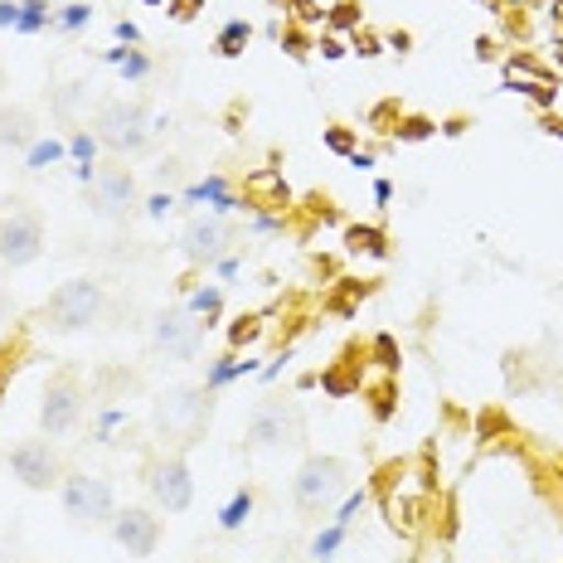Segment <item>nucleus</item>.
Wrapping results in <instances>:
<instances>
[{
  "label": "nucleus",
  "mask_w": 563,
  "mask_h": 563,
  "mask_svg": "<svg viewBox=\"0 0 563 563\" xmlns=\"http://www.w3.org/2000/svg\"><path fill=\"white\" fill-rule=\"evenodd\" d=\"M209 418H214V394L205 384H170V389L156 394L151 404V428H156L161 442L170 448H190L209 432Z\"/></svg>",
  "instance_id": "nucleus-1"
},
{
  "label": "nucleus",
  "mask_w": 563,
  "mask_h": 563,
  "mask_svg": "<svg viewBox=\"0 0 563 563\" xmlns=\"http://www.w3.org/2000/svg\"><path fill=\"white\" fill-rule=\"evenodd\" d=\"M102 307H108V291L98 277H68L49 291L40 321L49 335H84L102 321Z\"/></svg>",
  "instance_id": "nucleus-2"
},
{
  "label": "nucleus",
  "mask_w": 563,
  "mask_h": 563,
  "mask_svg": "<svg viewBox=\"0 0 563 563\" xmlns=\"http://www.w3.org/2000/svg\"><path fill=\"white\" fill-rule=\"evenodd\" d=\"M92 136L112 156H141L156 136V117L141 98H108L92 112Z\"/></svg>",
  "instance_id": "nucleus-3"
},
{
  "label": "nucleus",
  "mask_w": 563,
  "mask_h": 563,
  "mask_svg": "<svg viewBox=\"0 0 563 563\" xmlns=\"http://www.w3.org/2000/svg\"><path fill=\"white\" fill-rule=\"evenodd\" d=\"M345 490H350V462L345 456L311 452L307 462L297 466V476H291V506H297L301 515H321V510H331Z\"/></svg>",
  "instance_id": "nucleus-4"
},
{
  "label": "nucleus",
  "mask_w": 563,
  "mask_h": 563,
  "mask_svg": "<svg viewBox=\"0 0 563 563\" xmlns=\"http://www.w3.org/2000/svg\"><path fill=\"white\" fill-rule=\"evenodd\" d=\"M205 340H209V325L199 321L190 307H161L151 316V350L170 365H190V360L205 355Z\"/></svg>",
  "instance_id": "nucleus-5"
},
{
  "label": "nucleus",
  "mask_w": 563,
  "mask_h": 563,
  "mask_svg": "<svg viewBox=\"0 0 563 563\" xmlns=\"http://www.w3.org/2000/svg\"><path fill=\"white\" fill-rule=\"evenodd\" d=\"M141 486H146V496L166 515H185L195 506V476H190L185 452H156L141 466Z\"/></svg>",
  "instance_id": "nucleus-6"
},
{
  "label": "nucleus",
  "mask_w": 563,
  "mask_h": 563,
  "mask_svg": "<svg viewBox=\"0 0 563 563\" xmlns=\"http://www.w3.org/2000/svg\"><path fill=\"white\" fill-rule=\"evenodd\" d=\"M58 500H64V515L74 525H108L117 515V490H112V481L98 472H64Z\"/></svg>",
  "instance_id": "nucleus-7"
},
{
  "label": "nucleus",
  "mask_w": 563,
  "mask_h": 563,
  "mask_svg": "<svg viewBox=\"0 0 563 563\" xmlns=\"http://www.w3.org/2000/svg\"><path fill=\"white\" fill-rule=\"evenodd\" d=\"M307 422H301V408L287 404V398H267V404L253 408L249 418V448L253 452H282V448H297Z\"/></svg>",
  "instance_id": "nucleus-8"
},
{
  "label": "nucleus",
  "mask_w": 563,
  "mask_h": 563,
  "mask_svg": "<svg viewBox=\"0 0 563 563\" xmlns=\"http://www.w3.org/2000/svg\"><path fill=\"white\" fill-rule=\"evenodd\" d=\"M10 476L20 481L25 490H54L64 481V456H58L54 438H25L5 452Z\"/></svg>",
  "instance_id": "nucleus-9"
},
{
  "label": "nucleus",
  "mask_w": 563,
  "mask_h": 563,
  "mask_svg": "<svg viewBox=\"0 0 563 563\" xmlns=\"http://www.w3.org/2000/svg\"><path fill=\"white\" fill-rule=\"evenodd\" d=\"M84 408H88L84 384H78L74 374H54L40 394V432L44 438H68V432L84 422Z\"/></svg>",
  "instance_id": "nucleus-10"
},
{
  "label": "nucleus",
  "mask_w": 563,
  "mask_h": 563,
  "mask_svg": "<svg viewBox=\"0 0 563 563\" xmlns=\"http://www.w3.org/2000/svg\"><path fill=\"white\" fill-rule=\"evenodd\" d=\"M44 257V219L34 209H5L0 214V267H34Z\"/></svg>",
  "instance_id": "nucleus-11"
},
{
  "label": "nucleus",
  "mask_w": 563,
  "mask_h": 563,
  "mask_svg": "<svg viewBox=\"0 0 563 563\" xmlns=\"http://www.w3.org/2000/svg\"><path fill=\"white\" fill-rule=\"evenodd\" d=\"M136 205H141L136 175L126 166H98V175H92V185H88V209L92 214L108 219V224H122Z\"/></svg>",
  "instance_id": "nucleus-12"
},
{
  "label": "nucleus",
  "mask_w": 563,
  "mask_h": 563,
  "mask_svg": "<svg viewBox=\"0 0 563 563\" xmlns=\"http://www.w3.org/2000/svg\"><path fill=\"white\" fill-rule=\"evenodd\" d=\"M108 534L132 559H151L161 549V515L146 506H117V515L108 520Z\"/></svg>",
  "instance_id": "nucleus-13"
},
{
  "label": "nucleus",
  "mask_w": 563,
  "mask_h": 563,
  "mask_svg": "<svg viewBox=\"0 0 563 563\" xmlns=\"http://www.w3.org/2000/svg\"><path fill=\"white\" fill-rule=\"evenodd\" d=\"M233 219H219V214H199L185 224L180 233V253H185V263H195V267H214L219 257L229 253V243H233Z\"/></svg>",
  "instance_id": "nucleus-14"
},
{
  "label": "nucleus",
  "mask_w": 563,
  "mask_h": 563,
  "mask_svg": "<svg viewBox=\"0 0 563 563\" xmlns=\"http://www.w3.org/2000/svg\"><path fill=\"white\" fill-rule=\"evenodd\" d=\"M185 205H205L209 214H219V219H233L239 209H249L239 195H233V185L224 180V175H205V180H195L190 190H180Z\"/></svg>",
  "instance_id": "nucleus-15"
},
{
  "label": "nucleus",
  "mask_w": 563,
  "mask_h": 563,
  "mask_svg": "<svg viewBox=\"0 0 563 563\" xmlns=\"http://www.w3.org/2000/svg\"><path fill=\"white\" fill-rule=\"evenodd\" d=\"M34 141H40L34 112L20 108V102H5V108H0V151H30Z\"/></svg>",
  "instance_id": "nucleus-16"
},
{
  "label": "nucleus",
  "mask_w": 563,
  "mask_h": 563,
  "mask_svg": "<svg viewBox=\"0 0 563 563\" xmlns=\"http://www.w3.org/2000/svg\"><path fill=\"white\" fill-rule=\"evenodd\" d=\"M263 365L249 355H239V350H229V355H219V360H209L205 365V389L209 394H224L229 384H239V379H249V374H257Z\"/></svg>",
  "instance_id": "nucleus-17"
},
{
  "label": "nucleus",
  "mask_w": 563,
  "mask_h": 563,
  "mask_svg": "<svg viewBox=\"0 0 563 563\" xmlns=\"http://www.w3.org/2000/svg\"><path fill=\"white\" fill-rule=\"evenodd\" d=\"M345 249L350 253H365V257H389V233L384 229H374V224H350L345 229Z\"/></svg>",
  "instance_id": "nucleus-18"
},
{
  "label": "nucleus",
  "mask_w": 563,
  "mask_h": 563,
  "mask_svg": "<svg viewBox=\"0 0 563 563\" xmlns=\"http://www.w3.org/2000/svg\"><path fill=\"white\" fill-rule=\"evenodd\" d=\"M185 307H190L199 321H205L209 331H214L219 316H224V287H219V282H205V287H195V291H190V301H185Z\"/></svg>",
  "instance_id": "nucleus-19"
},
{
  "label": "nucleus",
  "mask_w": 563,
  "mask_h": 563,
  "mask_svg": "<svg viewBox=\"0 0 563 563\" xmlns=\"http://www.w3.org/2000/svg\"><path fill=\"white\" fill-rule=\"evenodd\" d=\"M58 161H68V141H64V136H40V141H34V146L25 151V170H30V175L49 170V166H58Z\"/></svg>",
  "instance_id": "nucleus-20"
},
{
  "label": "nucleus",
  "mask_w": 563,
  "mask_h": 563,
  "mask_svg": "<svg viewBox=\"0 0 563 563\" xmlns=\"http://www.w3.org/2000/svg\"><path fill=\"white\" fill-rule=\"evenodd\" d=\"M108 64L126 78V84H141V78H151V54L146 49H126V44H117V49H108Z\"/></svg>",
  "instance_id": "nucleus-21"
},
{
  "label": "nucleus",
  "mask_w": 563,
  "mask_h": 563,
  "mask_svg": "<svg viewBox=\"0 0 563 563\" xmlns=\"http://www.w3.org/2000/svg\"><path fill=\"white\" fill-rule=\"evenodd\" d=\"M249 40H253V25H249V20H224V30H219L214 34V54L219 58H239L243 49H249Z\"/></svg>",
  "instance_id": "nucleus-22"
},
{
  "label": "nucleus",
  "mask_w": 563,
  "mask_h": 563,
  "mask_svg": "<svg viewBox=\"0 0 563 563\" xmlns=\"http://www.w3.org/2000/svg\"><path fill=\"white\" fill-rule=\"evenodd\" d=\"M44 30H54V0H20L15 34H44Z\"/></svg>",
  "instance_id": "nucleus-23"
},
{
  "label": "nucleus",
  "mask_w": 563,
  "mask_h": 563,
  "mask_svg": "<svg viewBox=\"0 0 563 563\" xmlns=\"http://www.w3.org/2000/svg\"><path fill=\"white\" fill-rule=\"evenodd\" d=\"M249 515H253V490L243 486V490H233L229 496V506L219 510V530H243V525H249Z\"/></svg>",
  "instance_id": "nucleus-24"
},
{
  "label": "nucleus",
  "mask_w": 563,
  "mask_h": 563,
  "mask_svg": "<svg viewBox=\"0 0 563 563\" xmlns=\"http://www.w3.org/2000/svg\"><path fill=\"white\" fill-rule=\"evenodd\" d=\"M92 25V5L88 0H68V5H58L54 10V30H64V34H84Z\"/></svg>",
  "instance_id": "nucleus-25"
},
{
  "label": "nucleus",
  "mask_w": 563,
  "mask_h": 563,
  "mask_svg": "<svg viewBox=\"0 0 563 563\" xmlns=\"http://www.w3.org/2000/svg\"><path fill=\"white\" fill-rule=\"evenodd\" d=\"M345 534H350V530H345V525H335V520L325 525V530H316V539H311V559H316V563H331L340 549H345Z\"/></svg>",
  "instance_id": "nucleus-26"
},
{
  "label": "nucleus",
  "mask_w": 563,
  "mask_h": 563,
  "mask_svg": "<svg viewBox=\"0 0 563 563\" xmlns=\"http://www.w3.org/2000/svg\"><path fill=\"white\" fill-rule=\"evenodd\" d=\"M360 20H365V15H360L355 0H335V5L325 10V30H331V34H355Z\"/></svg>",
  "instance_id": "nucleus-27"
},
{
  "label": "nucleus",
  "mask_w": 563,
  "mask_h": 563,
  "mask_svg": "<svg viewBox=\"0 0 563 563\" xmlns=\"http://www.w3.org/2000/svg\"><path fill=\"white\" fill-rule=\"evenodd\" d=\"M64 141H68V161H88V166H98V151H102V146H98V136H92L88 126L68 132Z\"/></svg>",
  "instance_id": "nucleus-28"
},
{
  "label": "nucleus",
  "mask_w": 563,
  "mask_h": 563,
  "mask_svg": "<svg viewBox=\"0 0 563 563\" xmlns=\"http://www.w3.org/2000/svg\"><path fill=\"white\" fill-rule=\"evenodd\" d=\"M365 506H369V490H365V486H360V490H345V496L335 500V525H345V530H350V525H355V515L365 510Z\"/></svg>",
  "instance_id": "nucleus-29"
},
{
  "label": "nucleus",
  "mask_w": 563,
  "mask_h": 563,
  "mask_svg": "<svg viewBox=\"0 0 563 563\" xmlns=\"http://www.w3.org/2000/svg\"><path fill=\"white\" fill-rule=\"evenodd\" d=\"M249 190H253V195H273V205H277V209L287 205V185H282V175H277V170H257L253 180H249Z\"/></svg>",
  "instance_id": "nucleus-30"
},
{
  "label": "nucleus",
  "mask_w": 563,
  "mask_h": 563,
  "mask_svg": "<svg viewBox=\"0 0 563 563\" xmlns=\"http://www.w3.org/2000/svg\"><path fill=\"white\" fill-rule=\"evenodd\" d=\"M257 331H263V316H239V321L229 325V345L233 350H249L257 340Z\"/></svg>",
  "instance_id": "nucleus-31"
},
{
  "label": "nucleus",
  "mask_w": 563,
  "mask_h": 563,
  "mask_svg": "<svg viewBox=\"0 0 563 563\" xmlns=\"http://www.w3.org/2000/svg\"><path fill=\"white\" fill-rule=\"evenodd\" d=\"M394 136L398 141H428V136H438V122H432V117H404V122L394 126Z\"/></svg>",
  "instance_id": "nucleus-32"
},
{
  "label": "nucleus",
  "mask_w": 563,
  "mask_h": 563,
  "mask_svg": "<svg viewBox=\"0 0 563 563\" xmlns=\"http://www.w3.org/2000/svg\"><path fill=\"white\" fill-rule=\"evenodd\" d=\"M277 40H282V49H287L291 58H307V54H311V40L301 34V25H287V30L277 25Z\"/></svg>",
  "instance_id": "nucleus-33"
},
{
  "label": "nucleus",
  "mask_w": 563,
  "mask_h": 563,
  "mask_svg": "<svg viewBox=\"0 0 563 563\" xmlns=\"http://www.w3.org/2000/svg\"><path fill=\"white\" fill-rule=\"evenodd\" d=\"M325 146H331L335 156H350V151H355V132H350V126H325Z\"/></svg>",
  "instance_id": "nucleus-34"
},
{
  "label": "nucleus",
  "mask_w": 563,
  "mask_h": 563,
  "mask_svg": "<svg viewBox=\"0 0 563 563\" xmlns=\"http://www.w3.org/2000/svg\"><path fill=\"white\" fill-rule=\"evenodd\" d=\"M291 5V20H297V25H321L325 20V10H316V0H287Z\"/></svg>",
  "instance_id": "nucleus-35"
},
{
  "label": "nucleus",
  "mask_w": 563,
  "mask_h": 563,
  "mask_svg": "<svg viewBox=\"0 0 563 563\" xmlns=\"http://www.w3.org/2000/svg\"><path fill=\"white\" fill-rule=\"evenodd\" d=\"M369 408H374V418H379V422L394 418V389H389V384H379V389L369 394Z\"/></svg>",
  "instance_id": "nucleus-36"
},
{
  "label": "nucleus",
  "mask_w": 563,
  "mask_h": 563,
  "mask_svg": "<svg viewBox=\"0 0 563 563\" xmlns=\"http://www.w3.org/2000/svg\"><path fill=\"white\" fill-rule=\"evenodd\" d=\"M141 205H146V219H166L170 209H175V195L170 190H156V195L141 199Z\"/></svg>",
  "instance_id": "nucleus-37"
},
{
  "label": "nucleus",
  "mask_w": 563,
  "mask_h": 563,
  "mask_svg": "<svg viewBox=\"0 0 563 563\" xmlns=\"http://www.w3.org/2000/svg\"><path fill=\"white\" fill-rule=\"evenodd\" d=\"M122 422H126V408H102V413H98V442H108Z\"/></svg>",
  "instance_id": "nucleus-38"
},
{
  "label": "nucleus",
  "mask_w": 563,
  "mask_h": 563,
  "mask_svg": "<svg viewBox=\"0 0 563 563\" xmlns=\"http://www.w3.org/2000/svg\"><path fill=\"white\" fill-rule=\"evenodd\" d=\"M249 233H282V214L277 209H263V214L249 219Z\"/></svg>",
  "instance_id": "nucleus-39"
},
{
  "label": "nucleus",
  "mask_w": 563,
  "mask_h": 563,
  "mask_svg": "<svg viewBox=\"0 0 563 563\" xmlns=\"http://www.w3.org/2000/svg\"><path fill=\"white\" fill-rule=\"evenodd\" d=\"M112 34H117V44H126V49H136V44H141V25H136V20H117Z\"/></svg>",
  "instance_id": "nucleus-40"
},
{
  "label": "nucleus",
  "mask_w": 563,
  "mask_h": 563,
  "mask_svg": "<svg viewBox=\"0 0 563 563\" xmlns=\"http://www.w3.org/2000/svg\"><path fill=\"white\" fill-rule=\"evenodd\" d=\"M374 355H379L384 369H398V350H394V335H379L374 340Z\"/></svg>",
  "instance_id": "nucleus-41"
},
{
  "label": "nucleus",
  "mask_w": 563,
  "mask_h": 563,
  "mask_svg": "<svg viewBox=\"0 0 563 563\" xmlns=\"http://www.w3.org/2000/svg\"><path fill=\"white\" fill-rule=\"evenodd\" d=\"M316 49H321L325 58H345V40H340V34H331V30H325L321 40H316Z\"/></svg>",
  "instance_id": "nucleus-42"
},
{
  "label": "nucleus",
  "mask_w": 563,
  "mask_h": 563,
  "mask_svg": "<svg viewBox=\"0 0 563 563\" xmlns=\"http://www.w3.org/2000/svg\"><path fill=\"white\" fill-rule=\"evenodd\" d=\"M321 389H325V394H335V398H345L350 389H355V384H350L345 374H321Z\"/></svg>",
  "instance_id": "nucleus-43"
},
{
  "label": "nucleus",
  "mask_w": 563,
  "mask_h": 563,
  "mask_svg": "<svg viewBox=\"0 0 563 563\" xmlns=\"http://www.w3.org/2000/svg\"><path fill=\"white\" fill-rule=\"evenodd\" d=\"M20 25V0H0V30H15Z\"/></svg>",
  "instance_id": "nucleus-44"
},
{
  "label": "nucleus",
  "mask_w": 563,
  "mask_h": 563,
  "mask_svg": "<svg viewBox=\"0 0 563 563\" xmlns=\"http://www.w3.org/2000/svg\"><path fill=\"white\" fill-rule=\"evenodd\" d=\"M287 365H291V350H282V355L273 360V365H263V369H257V379H267V384H273V379H277V374L287 369Z\"/></svg>",
  "instance_id": "nucleus-45"
},
{
  "label": "nucleus",
  "mask_w": 563,
  "mask_h": 563,
  "mask_svg": "<svg viewBox=\"0 0 563 563\" xmlns=\"http://www.w3.org/2000/svg\"><path fill=\"white\" fill-rule=\"evenodd\" d=\"M214 273L224 277V282H233V277L243 273V263H239V257H233V253H224V257H219V263H214Z\"/></svg>",
  "instance_id": "nucleus-46"
},
{
  "label": "nucleus",
  "mask_w": 563,
  "mask_h": 563,
  "mask_svg": "<svg viewBox=\"0 0 563 563\" xmlns=\"http://www.w3.org/2000/svg\"><path fill=\"white\" fill-rule=\"evenodd\" d=\"M355 54L374 58V54H379V40H374V34H365V30H355Z\"/></svg>",
  "instance_id": "nucleus-47"
},
{
  "label": "nucleus",
  "mask_w": 563,
  "mask_h": 563,
  "mask_svg": "<svg viewBox=\"0 0 563 563\" xmlns=\"http://www.w3.org/2000/svg\"><path fill=\"white\" fill-rule=\"evenodd\" d=\"M345 161H350V166H355V170H374V151H360V146H355Z\"/></svg>",
  "instance_id": "nucleus-48"
},
{
  "label": "nucleus",
  "mask_w": 563,
  "mask_h": 563,
  "mask_svg": "<svg viewBox=\"0 0 563 563\" xmlns=\"http://www.w3.org/2000/svg\"><path fill=\"white\" fill-rule=\"evenodd\" d=\"M389 199H394V185L389 180H374V205L389 209Z\"/></svg>",
  "instance_id": "nucleus-49"
},
{
  "label": "nucleus",
  "mask_w": 563,
  "mask_h": 563,
  "mask_svg": "<svg viewBox=\"0 0 563 563\" xmlns=\"http://www.w3.org/2000/svg\"><path fill=\"white\" fill-rule=\"evenodd\" d=\"M10 311H15V297H10V287H5V282H0V321H5Z\"/></svg>",
  "instance_id": "nucleus-50"
},
{
  "label": "nucleus",
  "mask_w": 563,
  "mask_h": 563,
  "mask_svg": "<svg viewBox=\"0 0 563 563\" xmlns=\"http://www.w3.org/2000/svg\"><path fill=\"white\" fill-rule=\"evenodd\" d=\"M442 132H448V136H462L466 122H462V117H452V122H442Z\"/></svg>",
  "instance_id": "nucleus-51"
},
{
  "label": "nucleus",
  "mask_w": 563,
  "mask_h": 563,
  "mask_svg": "<svg viewBox=\"0 0 563 563\" xmlns=\"http://www.w3.org/2000/svg\"><path fill=\"white\" fill-rule=\"evenodd\" d=\"M549 136H563V122H554V117H549V126H544Z\"/></svg>",
  "instance_id": "nucleus-52"
},
{
  "label": "nucleus",
  "mask_w": 563,
  "mask_h": 563,
  "mask_svg": "<svg viewBox=\"0 0 563 563\" xmlns=\"http://www.w3.org/2000/svg\"><path fill=\"white\" fill-rule=\"evenodd\" d=\"M554 25H563V0H559V5H554Z\"/></svg>",
  "instance_id": "nucleus-53"
},
{
  "label": "nucleus",
  "mask_w": 563,
  "mask_h": 563,
  "mask_svg": "<svg viewBox=\"0 0 563 563\" xmlns=\"http://www.w3.org/2000/svg\"><path fill=\"white\" fill-rule=\"evenodd\" d=\"M506 5H510V10H520V5H525V0H506Z\"/></svg>",
  "instance_id": "nucleus-54"
},
{
  "label": "nucleus",
  "mask_w": 563,
  "mask_h": 563,
  "mask_svg": "<svg viewBox=\"0 0 563 563\" xmlns=\"http://www.w3.org/2000/svg\"><path fill=\"white\" fill-rule=\"evenodd\" d=\"M438 563H452V559H448V554H442V559H438Z\"/></svg>",
  "instance_id": "nucleus-55"
},
{
  "label": "nucleus",
  "mask_w": 563,
  "mask_h": 563,
  "mask_svg": "<svg viewBox=\"0 0 563 563\" xmlns=\"http://www.w3.org/2000/svg\"><path fill=\"white\" fill-rule=\"evenodd\" d=\"M146 5H161V0H146Z\"/></svg>",
  "instance_id": "nucleus-56"
},
{
  "label": "nucleus",
  "mask_w": 563,
  "mask_h": 563,
  "mask_svg": "<svg viewBox=\"0 0 563 563\" xmlns=\"http://www.w3.org/2000/svg\"><path fill=\"white\" fill-rule=\"evenodd\" d=\"M54 5H68V0H54Z\"/></svg>",
  "instance_id": "nucleus-57"
}]
</instances>
